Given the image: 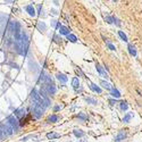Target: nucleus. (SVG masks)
Listing matches in <instances>:
<instances>
[{"mask_svg":"<svg viewBox=\"0 0 142 142\" xmlns=\"http://www.w3.org/2000/svg\"><path fill=\"white\" fill-rule=\"evenodd\" d=\"M14 115H15V117H16L17 119L23 118V117L26 115L25 109H24V108H18V109H15V111H14Z\"/></svg>","mask_w":142,"mask_h":142,"instance_id":"423d86ee","label":"nucleus"},{"mask_svg":"<svg viewBox=\"0 0 142 142\" xmlns=\"http://www.w3.org/2000/svg\"><path fill=\"white\" fill-rule=\"evenodd\" d=\"M56 79L59 81L60 83H66L68 81V77L66 76L65 74H63V73H57V74H56Z\"/></svg>","mask_w":142,"mask_h":142,"instance_id":"6e6552de","label":"nucleus"},{"mask_svg":"<svg viewBox=\"0 0 142 142\" xmlns=\"http://www.w3.org/2000/svg\"><path fill=\"white\" fill-rule=\"evenodd\" d=\"M47 138L49 139V140H53V139L60 138V134L55 133V132H50V133H47Z\"/></svg>","mask_w":142,"mask_h":142,"instance_id":"dca6fc26","label":"nucleus"},{"mask_svg":"<svg viewBox=\"0 0 142 142\" xmlns=\"http://www.w3.org/2000/svg\"><path fill=\"white\" fill-rule=\"evenodd\" d=\"M90 88H91L93 91L97 92V93H101V89H100L97 84H94V83H91V84H90Z\"/></svg>","mask_w":142,"mask_h":142,"instance_id":"412c9836","label":"nucleus"},{"mask_svg":"<svg viewBox=\"0 0 142 142\" xmlns=\"http://www.w3.org/2000/svg\"><path fill=\"white\" fill-rule=\"evenodd\" d=\"M31 99L33 102H35V104L40 105V106H43L45 107V102H43V99L41 98L40 93H39V91H36V90H32L31 91ZM46 108V107H45Z\"/></svg>","mask_w":142,"mask_h":142,"instance_id":"7ed1b4c3","label":"nucleus"},{"mask_svg":"<svg viewBox=\"0 0 142 142\" xmlns=\"http://www.w3.org/2000/svg\"><path fill=\"white\" fill-rule=\"evenodd\" d=\"M85 102H88V104H90V105H97L98 104V101L95 99H93V98H90V97H88V98H85Z\"/></svg>","mask_w":142,"mask_h":142,"instance_id":"393cba45","label":"nucleus"},{"mask_svg":"<svg viewBox=\"0 0 142 142\" xmlns=\"http://www.w3.org/2000/svg\"><path fill=\"white\" fill-rule=\"evenodd\" d=\"M31 109H32V115H33L36 119L41 118V117H42V115H43V111L46 110V108L43 106H40V105L35 104V102H33V101H32Z\"/></svg>","mask_w":142,"mask_h":142,"instance_id":"f257e3e1","label":"nucleus"},{"mask_svg":"<svg viewBox=\"0 0 142 142\" xmlns=\"http://www.w3.org/2000/svg\"><path fill=\"white\" fill-rule=\"evenodd\" d=\"M106 46H107V48H108L109 50H111V51H116V48H115V46L112 45V43L109 42V41H106Z\"/></svg>","mask_w":142,"mask_h":142,"instance_id":"cd10ccee","label":"nucleus"},{"mask_svg":"<svg viewBox=\"0 0 142 142\" xmlns=\"http://www.w3.org/2000/svg\"><path fill=\"white\" fill-rule=\"evenodd\" d=\"M119 107H121V109L123 111H126L127 108H129V105H127L126 101H121V102H119Z\"/></svg>","mask_w":142,"mask_h":142,"instance_id":"4be33fe9","label":"nucleus"},{"mask_svg":"<svg viewBox=\"0 0 142 142\" xmlns=\"http://www.w3.org/2000/svg\"><path fill=\"white\" fill-rule=\"evenodd\" d=\"M105 19L108 24H112L114 23V16H109V15H105Z\"/></svg>","mask_w":142,"mask_h":142,"instance_id":"bb28decb","label":"nucleus"},{"mask_svg":"<svg viewBox=\"0 0 142 142\" xmlns=\"http://www.w3.org/2000/svg\"><path fill=\"white\" fill-rule=\"evenodd\" d=\"M126 136H127L126 132H124V131H119V132H118V134H117V135L115 136L114 141H115V142H123V141L126 139Z\"/></svg>","mask_w":142,"mask_h":142,"instance_id":"39448f33","label":"nucleus"},{"mask_svg":"<svg viewBox=\"0 0 142 142\" xmlns=\"http://www.w3.org/2000/svg\"><path fill=\"white\" fill-rule=\"evenodd\" d=\"M112 1H114V2H116V0H112Z\"/></svg>","mask_w":142,"mask_h":142,"instance_id":"4c0bfd02","label":"nucleus"},{"mask_svg":"<svg viewBox=\"0 0 142 142\" xmlns=\"http://www.w3.org/2000/svg\"><path fill=\"white\" fill-rule=\"evenodd\" d=\"M62 108H63L62 106H59V105H57V106H55V107H53V111H55V112H57V111H59Z\"/></svg>","mask_w":142,"mask_h":142,"instance_id":"c756f323","label":"nucleus"},{"mask_svg":"<svg viewBox=\"0 0 142 142\" xmlns=\"http://www.w3.org/2000/svg\"><path fill=\"white\" fill-rule=\"evenodd\" d=\"M66 36H67V40L70 41V42H73V43H75V42L77 41V38L74 35V34H70V33H69L68 35H66Z\"/></svg>","mask_w":142,"mask_h":142,"instance_id":"b1692460","label":"nucleus"},{"mask_svg":"<svg viewBox=\"0 0 142 142\" xmlns=\"http://www.w3.org/2000/svg\"><path fill=\"white\" fill-rule=\"evenodd\" d=\"M59 33L62 34V35H68V34L70 33V30L68 27H66V26H60L59 27Z\"/></svg>","mask_w":142,"mask_h":142,"instance_id":"f8f14e48","label":"nucleus"},{"mask_svg":"<svg viewBox=\"0 0 142 142\" xmlns=\"http://www.w3.org/2000/svg\"><path fill=\"white\" fill-rule=\"evenodd\" d=\"M114 22H115V24H116L117 26H121V22H119V19H118V18H116L115 16H114Z\"/></svg>","mask_w":142,"mask_h":142,"instance_id":"7c9ffc66","label":"nucleus"},{"mask_svg":"<svg viewBox=\"0 0 142 142\" xmlns=\"http://www.w3.org/2000/svg\"><path fill=\"white\" fill-rule=\"evenodd\" d=\"M95 69L98 70V73L100 74V76L105 77V79H108V75H107V73L104 70V68L101 67V66L99 65V64H95Z\"/></svg>","mask_w":142,"mask_h":142,"instance_id":"0eeeda50","label":"nucleus"},{"mask_svg":"<svg viewBox=\"0 0 142 142\" xmlns=\"http://www.w3.org/2000/svg\"><path fill=\"white\" fill-rule=\"evenodd\" d=\"M127 49H129V52L131 56H133V57H135L136 56V49L134 47L133 45H129L127 46Z\"/></svg>","mask_w":142,"mask_h":142,"instance_id":"2eb2a0df","label":"nucleus"},{"mask_svg":"<svg viewBox=\"0 0 142 142\" xmlns=\"http://www.w3.org/2000/svg\"><path fill=\"white\" fill-rule=\"evenodd\" d=\"M72 87L74 88L75 90H77V88L80 87V80L77 79V77H74V79L72 80Z\"/></svg>","mask_w":142,"mask_h":142,"instance_id":"f3484780","label":"nucleus"},{"mask_svg":"<svg viewBox=\"0 0 142 142\" xmlns=\"http://www.w3.org/2000/svg\"><path fill=\"white\" fill-rule=\"evenodd\" d=\"M53 41H55L56 43H62V38H60L59 35H57V34H55V35H53Z\"/></svg>","mask_w":142,"mask_h":142,"instance_id":"c85d7f7f","label":"nucleus"},{"mask_svg":"<svg viewBox=\"0 0 142 142\" xmlns=\"http://www.w3.org/2000/svg\"><path fill=\"white\" fill-rule=\"evenodd\" d=\"M76 117L79 119H81L82 122H85V121H88V116L85 114H83V112H79V114L76 115Z\"/></svg>","mask_w":142,"mask_h":142,"instance_id":"5701e85b","label":"nucleus"},{"mask_svg":"<svg viewBox=\"0 0 142 142\" xmlns=\"http://www.w3.org/2000/svg\"><path fill=\"white\" fill-rule=\"evenodd\" d=\"M136 92L139 93V95H140V97H142V92L140 91V90H139V89H136Z\"/></svg>","mask_w":142,"mask_h":142,"instance_id":"f704fd0d","label":"nucleus"},{"mask_svg":"<svg viewBox=\"0 0 142 142\" xmlns=\"http://www.w3.org/2000/svg\"><path fill=\"white\" fill-rule=\"evenodd\" d=\"M2 135H4V134H2V131H1V129H0V139L2 138Z\"/></svg>","mask_w":142,"mask_h":142,"instance_id":"e433bc0d","label":"nucleus"},{"mask_svg":"<svg viewBox=\"0 0 142 142\" xmlns=\"http://www.w3.org/2000/svg\"><path fill=\"white\" fill-rule=\"evenodd\" d=\"M58 121H59V116H57V115H50L47 118L48 123H57Z\"/></svg>","mask_w":142,"mask_h":142,"instance_id":"9b49d317","label":"nucleus"},{"mask_svg":"<svg viewBox=\"0 0 142 142\" xmlns=\"http://www.w3.org/2000/svg\"><path fill=\"white\" fill-rule=\"evenodd\" d=\"M100 85H101L104 89H106V90H111L112 89L111 84L109 82H107V81H100Z\"/></svg>","mask_w":142,"mask_h":142,"instance_id":"ddd939ff","label":"nucleus"},{"mask_svg":"<svg viewBox=\"0 0 142 142\" xmlns=\"http://www.w3.org/2000/svg\"><path fill=\"white\" fill-rule=\"evenodd\" d=\"M36 29H38L41 33H43V32L47 31V25H46L45 22H39L38 25H36Z\"/></svg>","mask_w":142,"mask_h":142,"instance_id":"9d476101","label":"nucleus"},{"mask_svg":"<svg viewBox=\"0 0 142 142\" xmlns=\"http://www.w3.org/2000/svg\"><path fill=\"white\" fill-rule=\"evenodd\" d=\"M25 10L29 13V15L32 16V17H34L36 15V11H35V9H34V7H33V5H27V6L25 7Z\"/></svg>","mask_w":142,"mask_h":142,"instance_id":"1a4fd4ad","label":"nucleus"},{"mask_svg":"<svg viewBox=\"0 0 142 142\" xmlns=\"http://www.w3.org/2000/svg\"><path fill=\"white\" fill-rule=\"evenodd\" d=\"M51 26H52L53 29H57V30H59V27L62 26V24H60V22L53 19V21H51Z\"/></svg>","mask_w":142,"mask_h":142,"instance_id":"6ab92c4d","label":"nucleus"},{"mask_svg":"<svg viewBox=\"0 0 142 142\" xmlns=\"http://www.w3.org/2000/svg\"><path fill=\"white\" fill-rule=\"evenodd\" d=\"M45 90L47 91V93L49 95H53L56 93V91H57V89H56V85L53 84L52 82H50V83H46V85H45Z\"/></svg>","mask_w":142,"mask_h":142,"instance_id":"20e7f679","label":"nucleus"},{"mask_svg":"<svg viewBox=\"0 0 142 142\" xmlns=\"http://www.w3.org/2000/svg\"><path fill=\"white\" fill-rule=\"evenodd\" d=\"M118 35H119V38H121L122 40L124 41V42H127V41H129V40H127V36H126V34L124 33L123 31H118Z\"/></svg>","mask_w":142,"mask_h":142,"instance_id":"a878e982","label":"nucleus"},{"mask_svg":"<svg viewBox=\"0 0 142 142\" xmlns=\"http://www.w3.org/2000/svg\"><path fill=\"white\" fill-rule=\"evenodd\" d=\"M110 94L112 98H115V99H118V98H121V93H119V91L117 89H115V88H112L110 90Z\"/></svg>","mask_w":142,"mask_h":142,"instance_id":"4468645a","label":"nucleus"},{"mask_svg":"<svg viewBox=\"0 0 142 142\" xmlns=\"http://www.w3.org/2000/svg\"><path fill=\"white\" fill-rule=\"evenodd\" d=\"M73 133H74V135L76 136V138H82V136H84V132L81 131V130H74Z\"/></svg>","mask_w":142,"mask_h":142,"instance_id":"aec40b11","label":"nucleus"},{"mask_svg":"<svg viewBox=\"0 0 142 142\" xmlns=\"http://www.w3.org/2000/svg\"><path fill=\"white\" fill-rule=\"evenodd\" d=\"M7 123L13 127L14 132H18L21 126H19V121L15 117V115H10V116L7 117Z\"/></svg>","mask_w":142,"mask_h":142,"instance_id":"f03ea898","label":"nucleus"},{"mask_svg":"<svg viewBox=\"0 0 142 142\" xmlns=\"http://www.w3.org/2000/svg\"><path fill=\"white\" fill-rule=\"evenodd\" d=\"M41 8H42V6H41V5H39V6H38V11H36V14H38V15H40Z\"/></svg>","mask_w":142,"mask_h":142,"instance_id":"473e14b6","label":"nucleus"},{"mask_svg":"<svg viewBox=\"0 0 142 142\" xmlns=\"http://www.w3.org/2000/svg\"><path fill=\"white\" fill-rule=\"evenodd\" d=\"M132 116H133V114H132V112H127V114H125V115H124V117H123V122H124V123H130Z\"/></svg>","mask_w":142,"mask_h":142,"instance_id":"a211bd4d","label":"nucleus"},{"mask_svg":"<svg viewBox=\"0 0 142 142\" xmlns=\"http://www.w3.org/2000/svg\"><path fill=\"white\" fill-rule=\"evenodd\" d=\"M30 138H32V135L25 136V138H23V139H22V141H27V140H29V139H30Z\"/></svg>","mask_w":142,"mask_h":142,"instance_id":"72a5a7b5","label":"nucleus"},{"mask_svg":"<svg viewBox=\"0 0 142 142\" xmlns=\"http://www.w3.org/2000/svg\"><path fill=\"white\" fill-rule=\"evenodd\" d=\"M5 2H6V4H8V2H13V0H5Z\"/></svg>","mask_w":142,"mask_h":142,"instance_id":"c9c22d12","label":"nucleus"},{"mask_svg":"<svg viewBox=\"0 0 142 142\" xmlns=\"http://www.w3.org/2000/svg\"><path fill=\"white\" fill-rule=\"evenodd\" d=\"M109 102H110L111 106H114L115 104H117V100L116 99H110V100H109Z\"/></svg>","mask_w":142,"mask_h":142,"instance_id":"2f4dec72","label":"nucleus"}]
</instances>
